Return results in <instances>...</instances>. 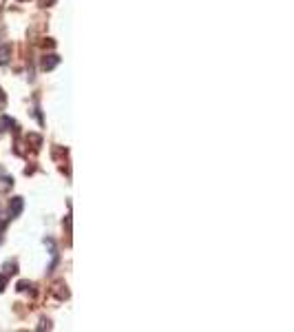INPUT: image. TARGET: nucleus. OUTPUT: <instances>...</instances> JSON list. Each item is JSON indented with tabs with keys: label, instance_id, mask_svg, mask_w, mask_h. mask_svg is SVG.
Masks as SVG:
<instances>
[{
	"label": "nucleus",
	"instance_id": "nucleus-1",
	"mask_svg": "<svg viewBox=\"0 0 294 332\" xmlns=\"http://www.w3.org/2000/svg\"><path fill=\"white\" fill-rule=\"evenodd\" d=\"M20 211H23V199L16 197L14 202H11V206H9V217H18Z\"/></svg>",
	"mask_w": 294,
	"mask_h": 332
},
{
	"label": "nucleus",
	"instance_id": "nucleus-2",
	"mask_svg": "<svg viewBox=\"0 0 294 332\" xmlns=\"http://www.w3.org/2000/svg\"><path fill=\"white\" fill-rule=\"evenodd\" d=\"M60 62V58L58 56H45V60H42V69L45 71H49V69H53L55 64Z\"/></svg>",
	"mask_w": 294,
	"mask_h": 332
},
{
	"label": "nucleus",
	"instance_id": "nucleus-3",
	"mask_svg": "<svg viewBox=\"0 0 294 332\" xmlns=\"http://www.w3.org/2000/svg\"><path fill=\"white\" fill-rule=\"evenodd\" d=\"M11 184H14V181H11L9 177H0V193H7V190L11 188Z\"/></svg>",
	"mask_w": 294,
	"mask_h": 332
},
{
	"label": "nucleus",
	"instance_id": "nucleus-4",
	"mask_svg": "<svg viewBox=\"0 0 294 332\" xmlns=\"http://www.w3.org/2000/svg\"><path fill=\"white\" fill-rule=\"evenodd\" d=\"M9 53H11V49L7 47V44L5 47H0V64H5V62L9 60Z\"/></svg>",
	"mask_w": 294,
	"mask_h": 332
},
{
	"label": "nucleus",
	"instance_id": "nucleus-5",
	"mask_svg": "<svg viewBox=\"0 0 294 332\" xmlns=\"http://www.w3.org/2000/svg\"><path fill=\"white\" fill-rule=\"evenodd\" d=\"M2 230H5V221H0V239H2Z\"/></svg>",
	"mask_w": 294,
	"mask_h": 332
},
{
	"label": "nucleus",
	"instance_id": "nucleus-6",
	"mask_svg": "<svg viewBox=\"0 0 294 332\" xmlns=\"http://www.w3.org/2000/svg\"><path fill=\"white\" fill-rule=\"evenodd\" d=\"M5 288V277H0V290Z\"/></svg>",
	"mask_w": 294,
	"mask_h": 332
}]
</instances>
